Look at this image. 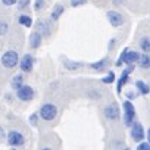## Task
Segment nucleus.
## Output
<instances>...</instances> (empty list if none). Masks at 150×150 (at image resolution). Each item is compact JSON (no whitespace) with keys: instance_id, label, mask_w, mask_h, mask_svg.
Listing matches in <instances>:
<instances>
[{"instance_id":"nucleus-19","label":"nucleus","mask_w":150,"mask_h":150,"mask_svg":"<svg viewBox=\"0 0 150 150\" xmlns=\"http://www.w3.org/2000/svg\"><path fill=\"white\" fill-rule=\"evenodd\" d=\"M18 22H19V25H22V27H27V28H30V27H33V18L30 16V15H19V18H18Z\"/></svg>"},{"instance_id":"nucleus-30","label":"nucleus","mask_w":150,"mask_h":150,"mask_svg":"<svg viewBox=\"0 0 150 150\" xmlns=\"http://www.w3.org/2000/svg\"><path fill=\"white\" fill-rule=\"evenodd\" d=\"M6 137H8V134H6V131L3 129V127H0V143H3Z\"/></svg>"},{"instance_id":"nucleus-4","label":"nucleus","mask_w":150,"mask_h":150,"mask_svg":"<svg viewBox=\"0 0 150 150\" xmlns=\"http://www.w3.org/2000/svg\"><path fill=\"white\" fill-rule=\"evenodd\" d=\"M6 141H8V144H9L11 147H15V149H16V147L24 146V143H25V137L22 135V132H19V131H16V129H12V131L8 132Z\"/></svg>"},{"instance_id":"nucleus-1","label":"nucleus","mask_w":150,"mask_h":150,"mask_svg":"<svg viewBox=\"0 0 150 150\" xmlns=\"http://www.w3.org/2000/svg\"><path fill=\"white\" fill-rule=\"evenodd\" d=\"M19 60H21V57H19V54H18L16 50H6L2 54V57H0V62H2V65L6 69H12V68L18 66L19 65Z\"/></svg>"},{"instance_id":"nucleus-14","label":"nucleus","mask_w":150,"mask_h":150,"mask_svg":"<svg viewBox=\"0 0 150 150\" xmlns=\"http://www.w3.org/2000/svg\"><path fill=\"white\" fill-rule=\"evenodd\" d=\"M63 12H65V8H63L60 3L54 5L53 9H52V12H50V19H52V21H57V19L62 16Z\"/></svg>"},{"instance_id":"nucleus-6","label":"nucleus","mask_w":150,"mask_h":150,"mask_svg":"<svg viewBox=\"0 0 150 150\" xmlns=\"http://www.w3.org/2000/svg\"><path fill=\"white\" fill-rule=\"evenodd\" d=\"M129 128H131V131H129L131 138H132L135 143H141V141L144 140V137H146L144 127H143L138 121H134V122H132V125H131Z\"/></svg>"},{"instance_id":"nucleus-25","label":"nucleus","mask_w":150,"mask_h":150,"mask_svg":"<svg viewBox=\"0 0 150 150\" xmlns=\"http://www.w3.org/2000/svg\"><path fill=\"white\" fill-rule=\"evenodd\" d=\"M44 6H46L44 0H34V11H35V12H40Z\"/></svg>"},{"instance_id":"nucleus-37","label":"nucleus","mask_w":150,"mask_h":150,"mask_svg":"<svg viewBox=\"0 0 150 150\" xmlns=\"http://www.w3.org/2000/svg\"><path fill=\"white\" fill-rule=\"evenodd\" d=\"M125 150H129V149H125Z\"/></svg>"},{"instance_id":"nucleus-8","label":"nucleus","mask_w":150,"mask_h":150,"mask_svg":"<svg viewBox=\"0 0 150 150\" xmlns=\"http://www.w3.org/2000/svg\"><path fill=\"white\" fill-rule=\"evenodd\" d=\"M103 115L108 121H118L119 116H121V110H119V106L116 103H110L108 106H105L103 109Z\"/></svg>"},{"instance_id":"nucleus-28","label":"nucleus","mask_w":150,"mask_h":150,"mask_svg":"<svg viewBox=\"0 0 150 150\" xmlns=\"http://www.w3.org/2000/svg\"><path fill=\"white\" fill-rule=\"evenodd\" d=\"M37 121H38V113H33V115L30 116V124H31L33 127H37Z\"/></svg>"},{"instance_id":"nucleus-33","label":"nucleus","mask_w":150,"mask_h":150,"mask_svg":"<svg viewBox=\"0 0 150 150\" xmlns=\"http://www.w3.org/2000/svg\"><path fill=\"white\" fill-rule=\"evenodd\" d=\"M146 137H147V143L150 144V128L147 129V132H146Z\"/></svg>"},{"instance_id":"nucleus-17","label":"nucleus","mask_w":150,"mask_h":150,"mask_svg":"<svg viewBox=\"0 0 150 150\" xmlns=\"http://www.w3.org/2000/svg\"><path fill=\"white\" fill-rule=\"evenodd\" d=\"M137 65L141 68V69H149L150 68V54L149 53H143L137 62Z\"/></svg>"},{"instance_id":"nucleus-15","label":"nucleus","mask_w":150,"mask_h":150,"mask_svg":"<svg viewBox=\"0 0 150 150\" xmlns=\"http://www.w3.org/2000/svg\"><path fill=\"white\" fill-rule=\"evenodd\" d=\"M108 63H109V59H108V57H103L102 60H97V62H93V63H90L88 66H90L91 69H94V71H97V72H100V71H105V69H106V66H108Z\"/></svg>"},{"instance_id":"nucleus-22","label":"nucleus","mask_w":150,"mask_h":150,"mask_svg":"<svg viewBox=\"0 0 150 150\" xmlns=\"http://www.w3.org/2000/svg\"><path fill=\"white\" fill-rule=\"evenodd\" d=\"M115 81V72H112V71H109L105 77L102 78V83L103 84H112Z\"/></svg>"},{"instance_id":"nucleus-35","label":"nucleus","mask_w":150,"mask_h":150,"mask_svg":"<svg viewBox=\"0 0 150 150\" xmlns=\"http://www.w3.org/2000/svg\"><path fill=\"white\" fill-rule=\"evenodd\" d=\"M41 150H52V149H50V147H43Z\"/></svg>"},{"instance_id":"nucleus-12","label":"nucleus","mask_w":150,"mask_h":150,"mask_svg":"<svg viewBox=\"0 0 150 150\" xmlns=\"http://www.w3.org/2000/svg\"><path fill=\"white\" fill-rule=\"evenodd\" d=\"M43 43V35L38 33V31H34L31 35H30V46L31 49H38Z\"/></svg>"},{"instance_id":"nucleus-13","label":"nucleus","mask_w":150,"mask_h":150,"mask_svg":"<svg viewBox=\"0 0 150 150\" xmlns=\"http://www.w3.org/2000/svg\"><path fill=\"white\" fill-rule=\"evenodd\" d=\"M140 56L141 54L137 50H129L128 49V53H127V57H125V65H134V63H137L138 59H140Z\"/></svg>"},{"instance_id":"nucleus-11","label":"nucleus","mask_w":150,"mask_h":150,"mask_svg":"<svg viewBox=\"0 0 150 150\" xmlns=\"http://www.w3.org/2000/svg\"><path fill=\"white\" fill-rule=\"evenodd\" d=\"M37 31L43 35V37H49L52 30H50V22L46 19H38L37 21Z\"/></svg>"},{"instance_id":"nucleus-16","label":"nucleus","mask_w":150,"mask_h":150,"mask_svg":"<svg viewBox=\"0 0 150 150\" xmlns=\"http://www.w3.org/2000/svg\"><path fill=\"white\" fill-rule=\"evenodd\" d=\"M135 88H137V93L141 94V96H147V94L150 93V87H149V84L144 83V81H141V80L135 81Z\"/></svg>"},{"instance_id":"nucleus-10","label":"nucleus","mask_w":150,"mask_h":150,"mask_svg":"<svg viewBox=\"0 0 150 150\" xmlns=\"http://www.w3.org/2000/svg\"><path fill=\"white\" fill-rule=\"evenodd\" d=\"M106 16H108L109 24H110L112 27H115V28H118V27L124 25V22H125L124 15H122L121 12H116V11H108Z\"/></svg>"},{"instance_id":"nucleus-18","label":"nucleus","mask_w":150,"mask_h":150,"mask_svg":"<svg viewBox=\"0 0 150 150\" xmlns=\"http://www.w3.org/2000/svg\"><path fill=\"white\" fill-rule=\"evenodd\" d=\"M25 83H24V77L19 74V75H15V77L11 80V87L13 88V90H19L22 86H24Z\"/></svg>"},{"instance_id":"nucleus-36","label":"nucleus","mask_w":150,"mask_h":150,"mask_svg":"<svg viewBox=\"0 0 150 150\" xmlns=\"http://www.w3.org/2000/svg\"><path fill=\"white\" fill-rule=\"evenodd\" d=\"M9 150H16V149H15V147H12V149H9Z\"/></svg>"},{"instance_id":"nucleus-21","label":"nucleus","mask_w":150,"mask_h":150,"mask_svg":"<svg viewBox=\"0 0 150 150\" xmlns=\"http://www.w3.org/2000/svg\"><path fill=\"white\" fill-rule=\"evenodd\" d=\"M63 66L68 69V71H77V69H80L81 66H83V63H80V62H72V60H63Z\"/></svg>"},{"instance_id":"nucleus-20","label":"nucleus","mask_w":150,"mask_h":150,"mask_svg":"<svg viewBox=\"0 0 150 150\" xmlns=\"http://www.w3.org/2000/svg\"><path fill=\"white\" fill-rule=\"evenodd\" d=\"M138 46H140V50H143L144 53H150V35L143 37V38L140 40Z\"/></svg>"},{"instance_id":"nucleus-5","label":"nucleus","mask_w":150,"mask_h":150,"mask_svg":"<svg viewBox=\"0 0 150 150\" xmlns=\"http://www.w3.org/2000/svg\"><path fill=\"white\" fill-rule=\"evenodd\" d=\"M35 96V91L31 86L28 84H24L19 90H16V97L19 102H31Z\"/></svg>"},{"instance_id":"nucleus-7","label":"nucleus","mask_w":150,"mask_h":150,"mask_svg":"<svg viewBox=\"0 0 150 150\" xmlns=\"http://www.w3.org/2000/svg\"><path fill=\"white\" fill-rule=\"evenodd\" d=\"M34 65H35V59H34V56H33L31 53H27V54H24V56L21 57L18 66H19V69H21L22 72L30 74V72L34 69Z\"/></svg>"},{"instance_id":"nucleus-34","label":"nucleus","mask_w":150,"mask_h":150,"mask_svg":"<svg viewBox=\"0 0 150 150\" xmlns=\"http://www.w3.org/2000/svg\"><path fill=\"white\" fill-rule=\"evenodd\" d=\"M122 2H124V0H112L113 5H122Z\"/></svg>"},{"instance_id":"nucleus-26","label":"nucleus","mask_w":150,"mask_h":150,"mask_svg":"<svg viewBox=\"0 0 150 150\" xmlns=\"http://www.w3.org/2000/svg\"><path fill=\"white\" fill-rule=\"evenodd\" d=\"M69 3L72 8H80V6H84L87 3V0H71Z\"/></svg>"},{"instance_id":"nucleus-31","label":"nucleus","mask_w":150,"mask_h":150,"mask_svg":"<svg viewBox=\"0 0 150 150\" xmlns=\"http://www.w3.org/2000/svg\"><path fill=\"white\" fill-rule=\"evenodd\" d=\"M2 3H3L5 6H13V5L18 3V0H2Z\"/></svg>"},{"instance_id":"nucleus-29","label":"nucleus","mask_w":150,"mask_h":150,"mask_svg":"<svg viewBox=\"0 0 150 150\" xmlns=\"http://www.w3.org/2000/svg\"><path fill=\"white\" fill-rule=\"evenodd\" d=\"M30 5V0H18V8L19 9H24Z\"/></svg>"},{"instance_id":"nucleus-27","label":"nucleus","mask_w":150,"mask_h":150,"mask_svg":"<svg viewBox=\"0 0 150 150\" xmlns=\"http://www.w3.org/2000/svg\"><path fill=\"white\" fill-rule=\"evenodd\" d=\"M137 150H150V144L147 141H141V143H138Z\"/></svg>"},{"instance_id":"nucleus-3","label":"nucleus","mask_w":150,"mask_h":150,"mask_svg":"<svg viewBox=\"0 0 150 150\" xmlns=\"http://www.w3.org/2000/svg\"><path fill=\"white\" fill-rule=\"evenodd\" d=\"M122 108H124V124L127 127H131L135 119V108L129 100H125L122 103Z\"/></svg>"},{"instance_id":"nucleus-23","label":"nucleus","mask_w":150,"mask_h":150,"mask_svg":"<svg viewBox=\"0 0 150 150\" xmlns=\"http://www.w3.org/2000/svg\"><path fill=\"white\" fill-rule=\"evenodd\" d=\"M8 31H9V24H8V21L0 19V37H2V35H6Z\"/></svg>"},{"instance_id":"nucleus-9","label":"nucleus","mask_w":150,"mask_h":150,"mask_svg":"<svg viewBox=\"0 0 150 150\" xmlns=\"http://www.w3.org/2000/svg\"><path fill=\"white\" fill-rule=\"evenodd\" d=\"M134 68H135L134 65H128L127 69H124V72L121 74V78L118 80V86H116V93H118V94H121L124 86L129 83V74L134 71Z\"/></svg>"},{"instance_id":"nucleus-2","label":"nucleus","mask_w":150,"mask_h":150,"mask_svg":"<svg viewBox=\"0 0 150 150\" xmlns=\"http://www.w3.org/2000/svg\"><path fill=\"white\" fill-rule=\"evenodd\" d=\"M38 115L43 121H53L57 116V106L53 105V103H44L40 108Z\"/></svg>"},{"instance_id":"nucleus-32","label":"nucleus","mask_w":150,"mask_h":150,"mask_svg":"<svg viewBox=\"0 0 150 150\" xmlns=\"http://www.w3.org/2000/svg\"><path fill=\"white\" fill-rule=\"evenodd\" d=\"M135 96H137V93H134V91H128L127 93V97H128V100L131 102V100H134L135 99Z\"/></svg>"},{"instance_id":"nucleus-24","label":"nucleus","mask_w":150,"mask_h":150,"mask_svg":"<svg viewBox=\"0 0 150 150\" xmlns=\"http://www.w3.org/2000/svg\"><path fill=\"white\" fill-rule=\"evenodd\" d=\"M127 53H128V49H124V50H122V53L119 54V57L116 59V63H115V65H116L118 68H119L121 65H124V63H125V57H127Z\"/></svg>"}]
</instances>
